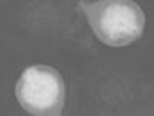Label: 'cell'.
Segmentation results:
<instances>
[{"instance_id": "cell-1", "label": "cell", "mask_w": 154, "mask_h": 116, "mask_svg": "<svg viewBox=\"0 0 154 116\" xmlns=\"http://www.w3.org/2000/svg\"><path fill=\"white\" fill-rule=\"evenodd\" d=\"M99 40L108 47H125L143 33L145 14L131 0L79 2Z\"/></svg>"}, {"instance_id": "cell-2", "label": "cell", "mask_w": 154, "mask_h": 116, "mask_svg": "<svg viewBox=\"0 0 154 116\" xmlns=\"http://www.w3.org/2000/svg\"><path fill=\"white\" fill-rule=\"evenodd\" d=\"M16 96L31 114L57 116L65 104V84L53 67L32 65L17 81Z\"/></svg>"}]
</instances>
